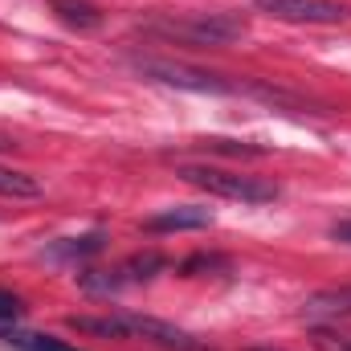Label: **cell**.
Here are the masks:
<instances>
[{
	"label": "cell",
	"mask_w": 351,
	"mask_h": 351,
	"mask_svg": "<svg viewBox=\"0 0 351 351\" xmlns=\"http://www.w3.org/2000/svg\"><path fill=\"white\" fill-rule=\"evenodd\" d=\"M180 176L196 188H204L208 196H225V200H241V204H269L278 200V184H269L262 176H241L225 172V168H208V164H184Z\"/></svg>",
	"instance_id": "1"
},
{
	"label": "cell",
	"mask_w": 351,
	"mask_h": 351,
	"mask_svg": "<svg viewBox=\"0 0 351 351\" xmlns=\"http://www.w3.org/2000/svg\"><path fill=\"white\" fill-rule=\"evenodd\" d=\"M152 33L180 37L188 45H233L237 37H245V21L241 16H225V12H192V16H176V21H152Z\"/></svg>",
	"instance_id": "2"
},
{
	"label": "cell",
	"mask_w": 351,
	"mask_h": 351,
	"mask_svg": "<svg viewBox=\"0 0 351 351\" xmlns=\"http://www.w3.org/2000/svg\"><path fill=\"white\" fill-rule=\"evenodd\" d=\"M139 74H147L152 82H164V86H180V90H196V94H229V82H221L217 74L208 70H192V66H180V62H164V58H139L135 62Z\"/></svg>",
	"instance_id": "3"
},
{
	"label": "cell",
	"mask_w": 351,
	"mask_h": 351,
	"mask_svg": "<svg viewBox=\"0 0 351 351\" xmlns=\"http://www.w3.org/2000/svg\"><path fill=\"white\" fill-rule=\"evenodd\" d=\"M265 16L290 21V25H339L348 21L351 8L339 0H254Z\"/></svg>",
	"instance_id": "4"
},
{
	"label": "cell",
	"mask_w": 351,
	"mask_h": 351,
	"mask_svg": "<svg viewBox=\"0 0 351 351\" xmlns=\"http://www.w3.org/2000/svg\"><path fill=\"white\" fill-rule=\"evenodd\" d=\"M123 327H127V335H139V339H152V343H160V348L168 351H204L188 331H180L172 323H164V319H147V315H123Z\"/></svg>",
	"instance_id": "5"
},
{
	"label": "cell",
	"mask_w": 351,
	"mask_h": 351,
	"mask_svg": "<svg viewBox=\"0 0 351 351\" xmlns=\"http://www.w3.org/2000/svg\"><path fill=\"white\" fill-rule=\"evenodd\" d=\"M213 213L200 204H176V208H160L143 221L147 233H184V229H208Z\"/></svg>",
	"instance_id": "6"
},
{
	"label": "cell",
	"mask_w": 351,
	"mask_h": 351,
	"mask_svg": "<svg viewBox=\"0 0 351 351\" xmlns=\"http://www.w3.org/2000/svg\"><path fill=\"white\" fill-rule=\"evenodd\" d=\"M302 315L319 319V323H327V319H351V286H327V290L306 294Z\"/></svg>",
	"instance_id": "7"
},
{
	"label": "cell",
	"mask_w": 351,
	"mask_h": 351,
	"mask_svg": "<svg viewBox=\"0 0 351 351\" xmlns=\"http://www.w3.org/2000/svg\"><path fill=\"white\" fill-rule=\"evenodd\" d=\"M102 250H106V233L94 229L86 237H62V241H53V245L45 250V258H49V262H82V258L102 254Z\"/></svg>",
	"instance_id": "8"
},
{
	"label": "cell",
	"mask_w": 351,
	"mask_h": 351,
	"mask_svg": "<svg viewBox=\"0 0 351 351\" xmlns=\"http://www.w3.org/2000/svg\"><path fill=\"white\" fill-rule=\"evenodd\" d=\"M49 8L58 12L62 25H70V29H78V33H90V29L102 25V12H98L90 0H49Z\"/></svg>",
	"instance_id": "9"
},
{
	"label": "cell",
	"mask_w": 351,
	"mask_h": 351,
	"mask_svg": "<svg viewBox=\"0 0 351 351\" xmlns=\"http://www.w3.org/2000/svg\"><path fill=\"white\" fill-rule=\"evenodd\" d=\"M0 339L16 351H78L62 339H53V335H33V331H0Z\"/></svg>",
	"instance_id": "10"
},
{
	"label": "cell",
	"mask_w": 351,
	"mask_h": 351,
	"mask_svg": "<svg viewBox=\"0 0 351 351\" xmlns=\"http://www.w3.org/2000/svg\"><path fill=\"white\" fill-rule=\"evenodd\" d=\"M0 196H12V200H29V196H41V184L29 172H12V168H0Z\"/></svg>",
	"instance_id": "11"
},
{
	"label": "cell",
	"mask_w": 351,
	"mask_h": 351,
	"mask_svg": "<svg viewBox=\"0 0 351 351\" xmlns=\"http://www.w3.org/2000/svg\"><path fill=\"white\" fill-rule=\"evenodd\" d=\"M213 269H229V258H221V254H192L188 262L180 265V274H184V278H196V274H213Z\"/></svg>",
	"instance_id": "12"
},
{
	"label": "cell",
	"mask_w": 351,
	"mask_h": 351,
	"mask_svg": "<svg viewBox=\"0 0 351 351\" xmlns=\"http://www.w3.org/2000/svg\"><path fill=\"white\" fill-rule=\"evenodd\" d=\"M208 152H221V156H262V147H250V143H233V139H204Z\"/></svg>",
	"instance_id": "13"
},
{
	"label": "cell",
	"mask_w": 351,
	"mask_h": 351,
	"mask_svg": "<svg viewBox=\"0 0 351 351\" xmlns=\"http://www.w3.org/2000/svg\"><path fill=\"white\" fill-rule=\"evenodd\" d=\"M331 237H335V241H343V245H351V221H339V225L331 229Z\"/></svg>",
	"instance_id": "14"
},
{
	"label": "cell",
	"mask_w": 351,
	"mask_h": 351,
	"mask_svg": "<svg viewBox=\"0 0 351 351\" xmlns=\"http://www.w3.org/2000/svg\"><path fill=\"white\" fill-rule=\"evenodd\" d=\"M254 351H282V348H254Z\"/></svg>",
	"instance_id": "15"
},
{
	"label": "cell",
	"mask_w": 351,
	"mask_h": 351,
	"mask_svg": "<svg viewBox=\"0 0 351 351\" xmlns=\"http://www.w3.org/2000/svg\"><path fill=\"white\" fill-rule=\"evenodd\" d=\"M0 147H4V143H0Z\"/></svg>",
	"instance_id": "16"
}]
</instances>
